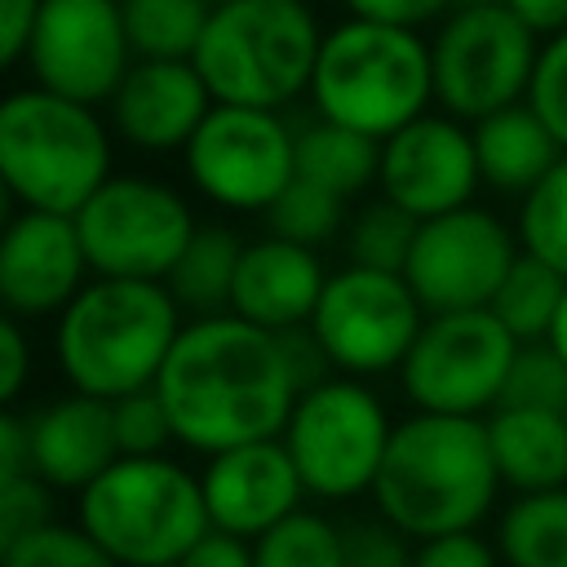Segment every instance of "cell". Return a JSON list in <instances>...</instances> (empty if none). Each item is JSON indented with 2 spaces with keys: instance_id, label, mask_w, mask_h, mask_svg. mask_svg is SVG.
Returning <instances> with one entry per match:
<instances>
[{
  "instance_id": "obj_29",
  "label": "cell",
  "mask_w": 567,
  "mask_h": 567,
  "mask_svg": "<svg viewBox=\"0 0 567 567\" xmlns=\"http://www.w3.org/2000/svg\"><path fill=\"white\" fill-rule=\"evenodd\" d=\"M266 221V235H279L288 244H301V248H323L332 239L346 235L350 226V199L306 182V177H292V186L261 213Z\"/></svg>"
},
{
  "instance_id": "obj_39",
  "label": "cell",
  "mask_w": 567,
  "mask_h": 567,
  "mask_svg": "<svg viewBox=\"0 0 567 567\" xmlns=\"http://www.w3.org/2000/svg\"><path fill=\"white\" fill-rule=\"evenodd\" d=\"M412 567H505L496 554V540L478 532H452L434 540H416Z\"/></svg>"
},
{
  "instance_id": "obj_30",
  "label": "cell",
  "mask_w": 567,
  "mask_h": 567,
  "mask_svg": "<svg viewBox=\"0 0 567 567\" xmlns=\"http://www.w3.org/2000/svg\"><path fill=\"white\" fill-rule=\"evenodd\" d=\"M416 217L390 204L385 195L368 199L359 213H350V226L341 235L346 261L350 266H372V270H403L408 252L416 244Z\"/></svg>"
},
{
  "instance_id": "obj_3",
  "label": "cell",
  "mask_w": 567,
  "mask_h": 567,
  "mask_svg": "<svg viewBox=\"0 0 567 567\" xmlns=\"http://www.w3.org/2000/svg\"><path fill=\"white\" fill-rule=\"evenodd\" d=\"M182 328L186 315L168 284L93 275L53 319V363L71 390L115 403L155 385Z\"/></svg>"
},
{
  "instance_id": "obj_34",
  "label": "cell",
  "mask_w": 567,
  "mask_h": 567,
  "mask_svg": "<svg viewBox=\"0 0 567 567\" xmlns=\"http://www.w3.org/2000/svg\"><path fill=\"white\" fill-rule=\"evenodd\" d=\"M111 421H115V443L120 456H164L168 443H177L173 434V416L159 399V390H133L124 399L111 403Z\"/></svg>"
},
{
  "instance_id": "obj_28",
  "label": "cell",
  "mask_w": 567,
  "mask_h": 567,
  "mask_svg": "<svg viewBox=\"0 0 567 567\" xmlns=\"http://www.w3.org/2000/svg\"><path fill=\"white\" fill-rule=\"evenodd\" d=\"M137 58H195L213 18L208 0H120Z\"/></svg>"
},
{
  "instance_id": "obj_33",
  "label": "cell",
  "mask_w": 567,
  "mask_h": 567,
  "mask_svg": "<svg viewBox=\"0 0 567 567\" xmlns=\"http://www.w3.org/2000/svg\"><path fill=\"white\" fill-rule=\"evenodd\" d=\"M0 567H120L80 523H44L0 545Z\"/></svg>"
},
{
  "instance_id": "obj_9",
  "label": "cell",
  "mask_w": 567,
  "mask_h": 567,
  "mask_svg": "<svg viewBox=\"0 0 567 567\" xmlns=\"http://www.w3.org/2000/svg\"><path fill=\"white\" fill-rule=\"evenodd\" d=\"M434 102L465 120L478 124L505 106L527 102L536 58H540V35L514 18L509 4L487 0V4H456L434 40Z\"/></svg>"
},
{
  "instance_id": "obj_17",
  "label": "cell",
  "mask_w": 567,
  "mask_h": 567,
  "mask_svg": "<svg viewBox=\"0 0 567 567\" xmlns=\"http://www.w3.org/2000/svg\"><path fill=\"white\" fill-rule=\"evenodd\" d=\"M75 217L18 208L0 235V301L18 319H58L89 284Z\"/></svg>"
},
{
  "instance_id": "obj_19",
  "label": "cell",
  "mask_w": 567,
  "mask_h": 567,
  "mask_svg": "<svg viewBox=\"0 0 567 567\" xmlns=\"http://www.w3.org/2000/svg\"><path fill=\"white\" fill-rule=\"evenodd\" d=\"M213 93L190 58H137L106 102L111 133L146 155L186 151L213 111Z\"/></svg>"
},
{
  "instance_id": "obj_8",
  "label": "cell",
  "mask_w": 567,
  "mask_h": 567,
  "mask_svg": "<svg viewBox=\"0 0 567 567\" xmlns=\"http://www.w3.org/2000/svg\"><path fill=\"white\" fill-rule=\"evenodd\" d=\"M390 434H394V421L381 394L359 377L332 372L328 381L297 394V408L279 439L306 492L341 505L372 492Z\"/></svg>"
},
{
  "instance_id": "obj_46",
  "label": "cell",
  "mask_w": 567,
  "mask_h": 567,
  "mask_svg": "<svg viewBox=\"0 0 567 567\" xmlns=\"http://www.w3.org/2000/svg\"><path fill=\"white\" fill-rule=\"evenodd\" d=\"M545 341H549V350H554V354L567 363V297H563L558 319H554V328H549V337H545Z\"/></svg>"
},
{
  "instance_id": "obj_7",
  "label": "cell",
  "mask_w": 567,
  "mask_h": 567,
  "mask_svg": "<svg viewBox=\"0 0 567 567\" xmlns=\"http://www.w3.org/2000/svg\"><path fill=\"white\" fill-rule=\"evenodd\" d=\"M75 523L120 567H177L213 527L199 474L164 456H120L75 496Z\"/></svg>"
},
{
  "instance_id": "obj_13",
  "label": "cell",
  "mask_w": 567,
  "mask_h": 567,
  "mask_svg": "<svg viewBox=\"0 0 567 567\" xmlns=\"http://www.w3.org/2000/svg\"><path fill=\"white\" fill-rule=\"evenodd\" d=\"M190 186L226 213H266L297 177V128L279 111L213 106L182 151Z\"/></svg>"
},
{
  "instance_id": "obj_2",
  "label": "cell",
  "mask_w": 567,
  "mask_h": 567,
  "mask_svg": "<svg viewBox=\"0 0 567 567\" xmlns=\"http://www.w3.org/2000/svg\"><path fill=\"white\" fill-rule=\"evenodd\" d=\"M501 470L487 439V416L412 412L394 421L381 474L372 483V509L412 540L452 532H478L496 509Z\"/></svg>"
},
{
  "instance_id": "obj_38",
  "label": "cell",
  "mask_w": 567,
  "mask_h": 567,
  "mask_svg": "<svg viewBox=\"0 0 567 567\" xmlns=\"http://www.w3.org/2000/svg\"><path fill=\"white\" fill-rule=\"evenodd\" d=\"M53 523V487L35 474L0 478V545Z\"/></svg>"
},
{
  "instance_id": "obj_47",
  "label": "cell",
  "mask_w": 567,
  "mask_h": 567,
  "mask_svg": "<svg viewBox=\"0 0 567 567\" xmlns=\"http://www.w3.org/2000/svg\"><path fill=\"white\" fill-rule=\"evenodd\" d=\"M208 4H213V9H217V4H230V0H208Z\"/></svg>"
},
{
  "instance_id": "obj_4",
  "label": "cell",
  "mask_w": 567,
  "mask_h": 567,
  "mask_svg": "<svg viewBox=\"0 0 567 567\" xmlns=\"http://www.w3.org/2000/svg\"><path fill=\"white\" fill-rule=\"evenodd\" d=\"M306 97L315 115L385 142L434 102L430 40L408 27L346 18L328 27Z\"/></svg>"
},
{
  "instance_id": "obj_5",
  "label": "cell",
  "mask_w": 567,
  "mask_h": 567,
  "mask_svg": "<svg viewBox=\"0 0 567 567\" xmlns=\"http://www.w3.org/2000/svg\"><path fill=\"white\" fill-rule=\"evenodd\" d=\"M0 177L18 208L75 217L111 177V128L97 106L13 89L0 102Z\"/></svg>"
},
{
  "instance_id": "obj_35",
  "label": "cell",
  "mask_w": 567,
  "mask_h": 567,
  "mask_svg": "<svg viewBox=\"0 0 567 567\" xmlns=\"http://www.w3.org/2000/svg\"><path fill=\"white\" fill-rule=\"evenodd\" d=\"M501 403L567 412V363L549 350V341L518 346V359L509 368V381H505V399Z\"/></svg>"
},
{
  "instance_id": "obj_42",
  "label": "cell",
  "mask_w": 567,
  "mask_h": 567,
  "mask_svg": "<svg viewBox=\"0 0 567 567\" xmlns=\"http://www.w3.org/2000/svg\"><path fill=\"white\" fill-rule=\"evenodd\" d=\"M40 9H44V0H0V58H4V66H18L27 58Z\"/></svg>"
},
{
  "instance_id": "obj_15",
  "label": "cell",
  "mask_w": 567,
  "mask_h": 567,
  "mask_svg": "<svg viewBox=\"0 0 567 567\" xmlns=\"http://www.w3.org/2000/svg\"><path fill=\"white\" fill-rule=\"evenodd\" d=\"M27 71L40 89L84 106L115 97L120 80L137 62L120 0H44L35 35L27 44Z\"/></svg>"
},
{
  "instance_id": "obj_45",
  "label": "cell",
  "mask_w": 567,
  "mask_h": 567,
  "mask_svg": "<svg viewBox=\"0 0 567 567\" xmlns=\"http://www.w3.org/2000/svg\"><path fill=\"white\" fill-rule=\"evenodd\" d=\"M514 9V18H523L540 40L567 31V0H501Z\"/></svg>"
},
{
  "instance_id": "obj_1",
  "label": "cell",
  "mask_w": 567,
  "mask_h": 567,
  "mask_svg": "<svg viewBox=\"0 0 567 567\" xmlns=\"http://www.w3.org/2000/svg\"><path fill=\"white\" fill-rule=\"evenodd\" d=\"M155 390L173 416L177 443L204 456L279 439L301 394L284 337L230 310L186 319Z\"/></svg>"
},
{
  "instance_id": "obj_31",
  "label": "cell",
  "mask_w": 567,
  "mask_h": 567,
  "mask_svg": "<svg viewBox=\"0 0 567 567\" xmlns=\"http://www.w3.org/2000/svg\"><path fill=\"white\" fill-rule=\"evenodd\" d=\"M257 567H346L341 558V523L315 509H297L252 540Z\"/></svg>"
},
{
  "instance_id": "obj_12",
  "label": "cell",
  "mask_w": 567,
  "mask_h": 567,
  "mask_svg": "<svg viewBox=\"0 0 567 567\" xmlns=\"http://www.w3.org/2000/svg\"><path fill=\"white\" fill-rule=\"evenodd\" d=\"M425 306L416 301L403 270H372V266H341L328 275L323 297L310 315V332L341 377H381L399 372L412 341L425 328Z\"/></svg>"
},
{
  "instance_id": "obj_32",
  "label": "cell",
  "mask_w": 567,
  "mask_h": 567,
  "mask_svg": "<svg viewBox=\"0 0 567 567\" xmlns=\"http://www.w3.org/2000/svg\"><path fill=\"white\" fill-rule=\"evenodd\" d=\"M518 244L567 275V155L549 168V177L518 199Z\"/></svg>"
},
{
  "instance_id": "obj_24",
  "label": "cell",
  "mask_w": 567,
  "mask_h": 567,
  "mask_svg": "<svg viewBox=\"0 0 567 567\" xmlns=\"http://www.w3.org/2000/svg\"><path fill=\"white\" fill-rule=\"evenodd\" d=\"M297 177H306L341 199H354V195L372 190L381 177V142L359 128L315 115V120L297 124Z\"/></svg>"
},
{
  "instance_id": "obj_48",
  "label": "cell",
  "mask_w": 567,
  "mask_h": 567,
  "mask_svg": "<svg viewBox=\"0 0 567 567\" xmlns=\"http://www.w3.org/2000/svg\"><path fill=\"white\" fill-rule=\"evenodd\" d=\"M461 4H487V0H461Z\"/></svg>"
},
{
  "instance_id": "obj_14",
  "label": "cell",
  "mask_w": 567,
  "mask_h": 567,
  "mask_svg": "<svg viewBox=\"0 0 567 567\" xmlns=\"http://www.w3.org/2000/svg\"><path fill=\"white\" fill-rule=\"evenodd\" d=\"M518 252L523 244L509 221H501L483 204H465L416 226L403 279L412 284L425 315L487 310Z\"/></svg>"
},
{
  "instance_id": "obj_44",
  "label": "cell",
  "mask_w": 567,
  "mask_h": 567,
  "mask_svg": "<svg viewBox=\"0 0 567 567\" xmlns=\"http://www.w3.org/2000/svg\"><path fill=\"white\" fill-rule=\"evenodd\" d=\"M31 474V430H27V412L9 408L0 416V478H18Z\"/></svg>"
},
{
  "instance_id": "obj_20",
  "label": "cell",
  "mask_w": 567,
  "mask_h": 567,
  "mask_svg": "<svg viewBox=\"0 0 567 567\" xmlns=\"http://www.w3.org/2000/svg\"><path fill=\"white\" fill-rule=\"evenodd\" d=\"M31 430V474L53 492H84L120 461L111 403L66 390L27 412Z\"/></svg>"
},
{
  "instance_id": "obj_16",
  "label": "cell",
  "mask_w": 567,
  "mask_h": 567,
  "mask_svg": "<svg viewBox=\"0 0 567 567\" xmlns=\"http://www.w3.org/2000/svg\"><path fill=\"white\" fill-rule=\"evenodd\" d=\"M478 186L483 173H478L474 128L447 111H425L421 120H412L408 128L381 142L377 190L416 221L474 204Z\"/></svg>"
},
{
  "instance_id": "obj_18",
  "label": "cell",
  "mask_w": 567,
  "mask_h": 567,
  "mask_svg": "<svg viewBox=\"0 0 567 567\" xmlns=\"http://www.w3.org/2000/svg\"><path fill=\"white\" fill-rule=\"evenodd\" d=\"M199 487H204L208 523L244 540L266 536L275 523L297 514L301 501L310 496L284 439H261V443H244L208 456L199 470Z\"/></svg>"
},
{
  "instance_id": "obj_37",
  "label": "cell",
  "mask_w": 567,
  "mask_h": 567,
  "mask_svg": "<svg viewBox=\"0 0 567 567\" xmlns=\"http://www.w3.org/2000/svg\"><path fill=\"white\" fill-rule=\"evenodd\" d=\"M527 102H532V111L549 124V133H554V137L563 142V151H567V31L549 35V40L540 44Z\"/></svg>"
},
{
  "instance_id": "obj_11",
  "label": "cell",
  "mask_w": 567,
  "mask_h": 567,
  "mask_svg": "<svg viewBox=\"0 0 567 567\" xmlns=\"http://www.w3.org/2000/svg\"><path fill=\"white\" fill-rule=\"evenodd\" d=\"M514 359L518 341L492 310L430 315L399 368V385L416 412L492 416L505 399Z\"/></svg>"
},
{
  "instance_id": "obj_43",
  "label": "cell",
  "mask_w": 567,
  "mask_h": 567,
  "mask_svg": "<svg viewBox=\"0 0 567 567\" xmlns=\"http://www.w3.org/2000/svg\"><path fill=\"white\" fill-rule=\"evenodd\" d=\"M177 567H257V558H252V540L208 527V532L186 549V558H182Z\"/></svg>"
},
{
  "instance_id": "obj_41",
  "label": "cell",
  "mask_w": 567,
  "mask_h": 567,
  "mask_svg": "<svg viewBox=\"0 0 567 567\" xmlns=\"http://www.w3.org/2000/svg\"><path fill=\"white\" fill-rule=\"evenodd\" d=\"M31 363H35V346L27 337V319L4 315L0 323V394L13 403L27 381H31Z\"/></svg>"
},
{
  "instance_id": "obj_23",
  "label": "cell",
  "mask_w": 567,
  "mask_h": 567,
  "mask_svg": "<svg viewBox=\"0 0 567 567\" xmlns=\"http://www.w3.org/2000/svg\"><path fill=\"white\" fill-rule=\"evenodd\" d=\"M487 439L501 483L514 496L567 487V412L501 403L487 416Z\"/></svg>"
},
{
  "instance_id": "obj_22",
  "label": "cell",
  "mask_w": 567,
  "mask_h": 567,
  "mask_svg": "<svg viewBox=\"0 0 567 567\" xmlns=\"http://www.w3.org/2000/svg\"><path fill=\"white\" fill-rule=\"evenodd\" d=\"M474 128V151H478V173H483V186H492L496 195H532L549 168L567 155L563 142L549 133V124L532 111V102H518V106H505Z\"/></svg>"
},
{
  "instance_id": "obj_25",
  "label": "cell",
  "mask_w": 567,
  "mask_h": 567,
  "mask_svg": "<svg viewBox=\"0 0 567 567\" xmlns=\"http://www.w3.org/2000/svg\"><path fill=\"white\" fill-rule=\"evenodd\" d=\"M244 244L248 239H239L221 221H208V226L195 230V239L186 244L182 261L164 279L186 319H208V315H226L230 310V288H235V270H239Z\"/></svg>"
},
{
  "instance_id": "obj_21",
  "label": "cell",
  "mask_w": 567,
  "mask_h": 567,
  "mask_svg": "<svg viewBox=\"0 0 567 567\" xmlns=\"http://www.w3.org/2000/svg\"><path fill=\"white\" fill-rule=\"evenodd\" d=\"M323 284H328V270L315 248L288 244L279 235H257L244 244L235 288H230V315L266 332H292L310 323L323 297Z\"/></svg>"
},
{
  "instance_id": "obj_27",
  "label": "cell",
  "mask_w": 567,
  "mask_h": 567,
  "mask_svg": "<svg viewBox=\"0 0 567 567\" xmlns=\"http://www.w3.org/2000/svg\"><path fill=\"white\" fill-rule=\"evenodd\" d=\"M563 297H567V275L523 248L487 310L509 328V337L518 346H532V341H545L549 337Z\"/></svg>"
},
{
  "instance_id": "obj_6",
  "label": "cell",
  "mask_w": 567,
  "mask_h": 567,
  "mask_svg": "<svg viewBox=\"0 0 567 567\" xmlns=\"http://www.w3.org/2000/svg\"><path fill=\"white\" fill-rule=\"evenodd\" d=\"M323 35L306 0H230L213 9L190 62L213 102L284 111L310 93Z\"/></svg>"
},
{
  "instance_id": "obj_26",
  "label": "cell",
  "mask_w": 567,
  "mask_h": 567,
  "mask_svg": "<svg viewBox=\"0 0 567 567\" xmlns=\"http://www.w3.org/2000/svg\"><path fill=\"white\" fill-rule=\"evenodd\" d=\"M505 567H567V487L518 492L496 518Z\"/></svg>"
},
{
  "instance_id": "obj_36",
  "label": "cell",
  "mask_w": 567,
  "mask_h": 567,
  "mask_svg": "<svg viewBox=\"0 0 567 567\" xmlns=\"http://www.w3.org/2000/svg\"><path fill=\"white\" fill-rule=\"evenodd\" d=\"M412 554H416V540L399 532L390 518H381L377 509L341 523L346 567H412Z\"/></svg>"
},
{
  "instance_id": "obj_40",
  "label": "cell",
  "mask_w": 567,
  "mask_h": 567,
  "mask_svg": "<svg viewBox=\"0 0 567 567\" xmlns=\"http://www.w3.org/2000/svg\"><path fill=\"white\" fill-rule=\"evenodd\" d=\"M350 18H368V22H385V27H408L421 31L425 22L447 18L461 0H341Z\"/></svg>"
},
{
  "instance_id": "obj_10",
  "label": "cell",
  "mask_w": 567,
  "mask_h": 567,
  "mask_svg": "<svg viewBox=\"0 0 567 567\" xmlns=\"http://www.w3.org/2000/svg\"><path fill=\"white\" fill-rule=\"evenodd\" d=\"M89 270L102 279H168L199 221L186 195L146 173H111L75 213Z\"/></svg>"
}]
</instances>
